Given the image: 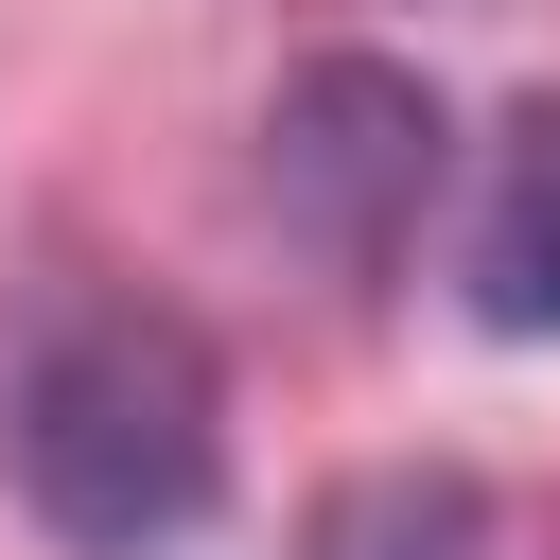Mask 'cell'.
I'll list each match as a JSON object with an SVG mask.
<instances>
[{
  "label": "cell",
  "instance_id": "cell-1",
  "mask_svg": "<svg viewBox=\"0 0 560 560\" xmlns=\"http://www.w3.org/2000/svg\"><path fill=\"white\" fill-rule=\"evenodd\" d=\"M0 490L70 560H175L228 508V368L158 298H52L0 350Z\"/></svg>",
  "mask_w": 560,
  "mask_h": 560
},
{
  "label": "cell",
  "instance_id": "cell-2",
  "mask_svg": "<svg viewBox=\"0 0 560 560\" xmlns=\"http://www.w3.org/2000/svg\"><path fill=\"white\" fill-rule=\"evenodd\" d=\"M438 175H455V122H438V88L385 70V52H315V70L262 105V192H280V228H298L332 280H402Z\"/></svg>",
  "mask_w": 560,
  "mask_h": 560
},
{
  "label": "cell",
  "instance_id": "cell-3",
  "mask_svg": "<svg viewBox=\"0 0 560 560\" xmlns=\"http://www.w3.org/2000/svg\"><path fill=\"white\" fill-rule=\"evenodd\" d=\"M455 280H472V332H560V105H525L472 175V228H455Z\"/></svg>",
  "mask_w": 560,
  "mask_h": 560
},
{
  "label": "cell",
  "instance_id": "cell-4",
  "mask_svg": "<svg viewBox=\"0 0 560 560\" xmlns=\"http://www.w3.org/2000/svg\"><path fill=\"white\" fill-rule=\"evenodd\" d=\"M298 560H490V490L472 472H420V455L332 472L315 525H298Z\"/></svg>",
  "mask_w": 560,
  "mask_h": 560
}]
</instances>
